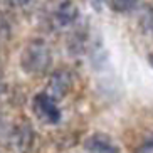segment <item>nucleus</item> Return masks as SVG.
Here are the masks:
<instances>
[{"mask_svg": "<svg viewBox=\"0 0 153 153\" xmlns=\"http://www.w3.org/2000/svg\"><path fill=\"white\" fill-rule=\"evenodd\" d=\"M135 153H153V135H150L143 143L136 148Z\"/></svg>", "mask_w": 153, "mask_h": 153, "instance_id": "nucleus-7", "label": "nucleus"}, {"mask_svg": "<svg viewBox=\"0 0 153 153\" xmlns=\"http://www.w3.org/2000/svg\"><path fill=\"white\" fill-rule=\"evenodd\" d=\"M14 2H17V4H20V5H25V4H29L30 0H14Z\"/></svg>", "mask_w": 153, "mask_h": 153, "instance_id": "nucleus-8", "label": "nucleus"}, {"mask_svg": "<svg viewBox=\"0 0 153 153\" xmlns=\"http://www.w3.org/2000/svg\"><path fill=\"white\" fill-rule=\"evenodd\" d=\"M52 62L49 45L44 41H30L20 54V68L27 74H42Z\"/></svg>", "mask_w": 153, "mask_h": 153, "instance_id": "nucleus-1", "label": "nucleus"}, {"mask_svg": "<svg viewBox=\"0 0 153 153\" xmlns=\"http://www.w3.org/2000/svg\"><path fill=\"white\" fill-rule=\"evenodd\" d=\"M34 111L42 121L56 125L61 120V109L56 104V99L51 98L47 93H41L34 98Z\"/></svg>", "mask_w": 153, "mask_h": 153, "instance_id": "nucleus-2", "label": "nucleus"}, {"mask_svg": "<svg viewBox=\"0 0 153 153\" xmlns=\"http://www.w3.org/2000/svg\"><path fill=\"white\" fill-rule=\"evenodd\" d=\"M84 148L88 153H120L118 146L108 135L94 133L84 141Z\"/></svg>", "mask_w": 153, "mask_h": 153, "instance_id": "nucleus-4", "label": "nucleus"}, {"mask_svg": "<svg viewBox=\"0 0 153 153\" xmlns=\"http://www.w3.org/2000/svg\"><path fill=\"white\" fill-rule=\"evenodd\" d=\"M140 0H106V4L111 7L114 12H128V10L135 9L136 4H138Z\"/></svg>", "mask_w": 153, "mask_h": 153, "instance_id": "nucleus-6", "label": "nucleus"}, {"mask_svg": "<svg viewBox=\"0 0 153 153\" xmlns=\"http://www.w3.org/2000/svg\"><path fill=\"white\" fill-rule=\"evenodd\" d=\"M56 19L61 25H69L77 19V7L72 4L71 0H66L57 7L56 10Z\"/></svg>", "mask_w": 153, "mask_h": 153, "instance_id": "nucleus-5", "label": "nucleus"}, {"mask_svg": "<svg viewBox=\"0 0 153 153\" xmlns=\"http://www.w3.org/2000/svg\"><path fill=\"white\" fill-rule=\"evenodd\" d=\"M150 64H152V66H153V52H152V54H150Z\"/></svg>", "mask_w": 153, "mask_h": 153, "instance_id": "nucleus-9", "label": "nucleus"}, {"mask_svg": "<svg viewBox=\"0 0 153 153\" xmlns=\"http://www.w3.org/2000/svg\"><path fill=\"white\" fill-rule=\"evenodd\" d=\"M71 88H72V74L68 69H57L51 76V81H49V86H47L45 93L57 101L59 98L68 94V91Z\"/></svg>", "mask_w": 153, "mask_h": 153, "instance_id": "nucleus-3", "label": "nucleus"}]
</instances>
